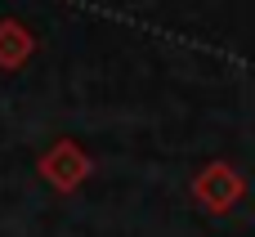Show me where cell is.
I'll return each mask as SVG.
<instances>
[{
	"label": "cell",
	"mask_w": 255,
	"mask_h": 237,
	"mask_svg": "<svg viewBox=\"0 0 255 237\" xmlns=\"http://www.w3.org/2000/svg\"><path fill=\"white\" fill-rule=\"evenodd\" d=\"M188 193H193V202H197L206 215H229V211L247 197V179H242V170L229 166V161H206V166L193 175Z\"/></svg>",
	"instance_id": "6da1fadb"
},
{
	"label": "cell",
	"mask_w": 255,
	"mask_h": 237,
	"mask_svg": "<svg viewBox=\"0 0 255 237\" xmlns=\"http://www.w3.org/2000/svg\"><path fill=\"white\" fill-rule=\"evenodd\" d=\"M31 54H36L31 27L18 22V18H0V67L4 72H18V67H27Z\"/></svg>",
	"instance_id": "3957f363"
},
{
	"label": "cell",
	"mask_w": 255,
	"mask_h": 237,
	"mask_svg": "<svg viewBox=\"0 0 255 237\" xmlns=\"http://www.w3.org/2000/svg\"><path fill=\"white\" fill-rule=\"evenodd\" d=\"M90 170H94V161H90V152L76 143V139H58V143H49L45 152H40V161H36V175L54 188V193H76L85 179H90Z\"/></svg>",
	"instance_id": "7a4b0ae2"
}]
</instances>
